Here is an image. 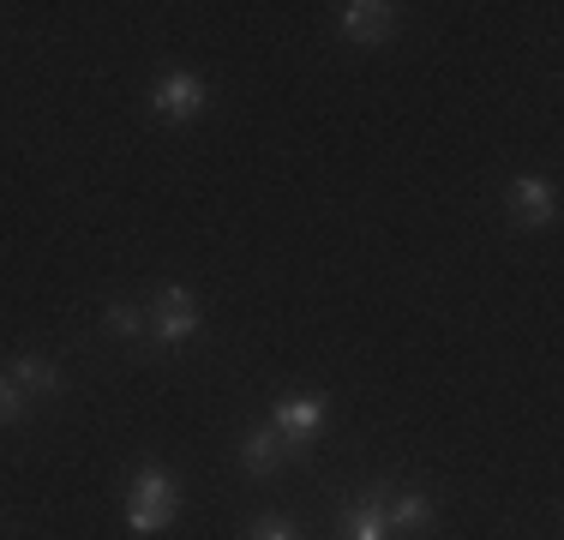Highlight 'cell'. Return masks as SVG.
<instances>
[{
    "instance_id": "cell-1",
    "label": "cell",
    "mask_w": 564,
    "mask_h": 540,
    "mask_svg": "<svg viewBox=\"0 0 564 540\" xmlns=\"http://www.w3.org/2000/svg\"><path fill=\"white\" fill-rule=\"evenodd\" d=\"M174 517H181V493H174V480L163 475V468L144 463L139 475H132V486H127V522H132V534H163Z\"/></svg>"
},
{
    "instance_id": "cell-2",
    "label": "cell",
    "mask_w": 564,
    "mask_h": 540,
    "mask_svg": "<svg viewBox=\"0 0 564 540\" xmlns=\"http://www.w3.org/2000/svg\"><path fill=\"white\" fill-rule=\"evenodd\" d=\"M198 331H205V313H198L193 294H186V289H163V294H156V343L181 348V343H193Z\"/></svg>"
},
{
    "instance_id": "cell-3",
    "label": "cell",
    "mask_w": 564,
    "mask_h": 540,
    "mask_svg": "<svg viewBox=\"0 0 564 540\" xmlns=\"http://www.w3.org/2000/svg\"><path fill=\"white\" fill-rule=\"evenodd\" d=\"M151 108H156V120H169V127H186V120L205 115V85H198L193 73H169L163 85L151 90Z\"/></svg>"
},
{
    "instance_id": "cell-4",
    "label": "cell",
    "mask_w": 564,
    "mask_h": 540,
    "mask_svg": "<svg viewBox=\"0 0 564 540\" xmlns=\"http://www.w3.org/2000/svg\"><path fill=\"white\" fill-rule=\"evenodd\" d=\"M505 205H510V223L517 228H546L553 210H558V193H553V181H541V174H522V181H510Z\"/></svg>"
},
{
    "instance_id": "cell-5",
    "label": "cell",
    "mask_w": 564,
    "mask_h": 540,
    "mask_svg": "<svg viewBox=\"0 0 564 540\" xmlns=\"http://www.w3.org/2000/svg\"><path fill=\"white\" fill-rule=\"evenodd\" d=\"M379 510H384V529H391V540H414V534H426V529H433V517H438L433 498H426V493H391Z\"/></svg>"
},
{
    "instance_id": "cell-6",
    "label": "cell",
    "mask_w": 564,
    "mask_h": 540,
    "mask_svg": "<svg viewBox=\"0 0 564 540\" xmlns=\"http://www.w3.org/2000/svg\"><path fill=\"white\" fill-rule=\"evenodd\" d=\"M318 426H325V402H318V397H282L276 414H271V432H282L294 451H301Z\"/></svg>"
},
{
    "instance_id": "cell-7",
    "label": "cell",
    "mask_w": 564,
    "mask_h": 540,
    "mask_svg": "<svg viewBox=\"0 0 564 540\" xmlns=\"http://www.w3.org/2000/svg\"><path fill=\"white\" fill-rule=\"evenodd\" d=\"M343 31L355 36V43H384V36L397 31V12L379 7V0H355V7H343Z\"/></svg>"
},
{
    "instance_id": "cell-8",
    "label": "cell",
    "mask_w": 564,
    "mask_h": 540,
    "mask_svg": "<svg viewBox=\"0 0 564 540\" xmlns=\"http://www.w3.org/2000/svg\"><path fill=\"white\" fill-rule=\"evenodd\" d=\"M294 444L282 439V432H247V439H240V463H247V475H276L282 468V456H289Z\"/></svg>"
},
{
    "instance_id": "cell-9",
    "label": "cell",
    "mask_w": 564,
    "mask_h": 540,
    "mask_svg": "<svg viewBox=\"0 0 564 540\" xmlns=\"http://www.w3.org/2000/svg\"><path fill=\"white\" fill-rule=\"evenodd\" d=\"M7 378L24 390V397H55V390H61V367H55V360H43V355H19Z\"/></svg>"
},
{
    "instance_id": "cell-10",
    "label": "cell",
    "mask_w": 564,
    "mask_h": 540,
    "mask_svg": "<svg viewBox=\"0 0 564 540\" xmlns=\"http://www.w3.org/2000/svg\"><path fill=\"white\" fill-rule=\"evenodd\" d=\"M337 540H391V529H384V510L379 505H355Z\"/></svg>"
},
{
    "instance_id": "cell-11",
    "label": "cell",
    "mask_w": 564,
    "mask_h": 540,
    "mask_svg": "<svg viewBox=\"0 0 564 540\" xmlns=\"http://www.w3.org/2000/svg\"><path fill=\"white\" fill-rule=\"evenodd\" d=\"M102 324H109L115 336H144V313H139V306H127V301H115L109 313H102Z\"/></svg>"
},
{
    "instance_id": "cell-12",
    "label": "cell",
    "mask_w": 564,
    "mask_h": 540,
    "mask_svg": "<svg viewBox=\"0 0 564 540\" xmlns=\"http://www.w3.org/2000/svg\"><path fill=\"white\" fill-rule=\"evenodd\" d=\"M24 402H31V397H24V390L12 385V378H0V426H12V421H19V414H24Z\"/></svg>"
},
{
    "instance_id": "cell-13",
    "label": "cell",
    "mask_w": 564,
    "mask_h": 540,
    "mask_svg": "<svg viewBox=\"0 0 564 540\" xmlns=\"http://www.w3.org/2000/svg\"><path fill=\"white\" fill-rule=\"evenodd\" d=\"M252 540H301V534H294L289 517H264L259 529H252Z\"/></svg>"
}]
</instances>
